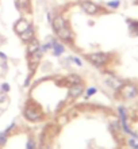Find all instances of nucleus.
<instances>
[{
	"instance_id": "f257e3e1",
	"label": "nucleus",
	"mask_w": 138,
	"mask_h": 149,
	"mask_svg": "<svg viewBox=\"0 0 138 149\" xmlns=\"http://www.w3.org/2000/svg\"><path fill=\"white\" fill-rule=\"evenodd\" d=\"M51 27L54 30L55 36L58 37V39L61 41H67V42H71L72 38H73V34H72L71 26L67 22V19L64 18L62 15H55L51 20Z\"/></svg>"
},
{
	"instance_id": "f03ea898",
	"label": "nucleus",
	"mask_w": 138,
	"mask_h": 149,
	"mask_svg": "<svg viewBox=\"0 0 138 149\" xmlns=\"http://www.w3.org/2000/svg\"><path fill=\"white\" fill-rule=\"evenodd\" d=\"M118 96L122 100H130L138 96V86L133 81L122 83L118 87Z\"/></svg>"
},
{
	"instance_id": "7ed1b4c3",
	"label": "nucleus",
	"mask_w": 138,
	"mask_h": 149,
	"mask_svg": "<svg viewBox=\"0 0 138 149\" xmlns=\"http://www.w3.org/2000/svg\"><path fill=\"white\" fill-rule=\"evenodd\" d=\"M23 117L28 122H40L44 119V111L35 103H28L23 110Z\"/></svg>"
},
{
	"instance_id": "20e7f679",
	"label": "nucleus",
	"mask_w": 138,
	"mask_h": 149,
	"mask_svg": "<svg viewBox=\"0 0 138 149\" xmlns=\"http://www.w3.org/2000/svg\"><path fill=\"white\" fill-rule=\"evenodd\" d=\"M88 63H91L95 67H103L111 61V54L103 53V52H96V53H88L84 56Z\"/></svg>"
},
{
	"instance_id": "39448f33",
	"label": "nucleus",
	"mask_w": 138,
	"mask_h": 149,
	"mask_svg": "<svg viewBox=\"0 0 138 149\" xmlns=\"http://www.w3.org/2000/svg\"><path fill=\"white\" fill-rule=\"evenodd\" d=\"M80 7H81V10H83L85 14H88V15H100V14H103V12L106 11L102 6L94 3L91 0H83V1L80 3Z\"/></svg>"
},
{
	"instance_id": "423d86ee",
	"label": "nucleus",
	"mask_w": 138,
	"mask_h": 149,
	"mask_svg": "<svg viewBox=\"0 0 138 149\" xmlns=\"http://www.w3.org/2000/svg\"><path fill=\"white\" fill-rule=\"evenodd\" d=\"M84 91H85V87H84L83 83H79V84H72L71 87H69V90H68V92H69V98L71 99H77L79 96H81V95L84 94Z\"/></svg>"
},
{
	"instance_id": "0eeeda50",
	"label": "nucleus",
	"mask_w": 138,
	"mask_h": 149,
	"mask_svg": "<svg viewBox=\"0 0 138 149\" xmlns=\"http://www.w3.org/2000/svg\"><path fill=\"white\" fill-rule=\"evenodd\" d=\"M30 26H31V24L28 23V22L24 19V18H20V19L18 20L15 24H14V30H15L16 34H19V36H20V34H22L23 31H26V30H27Z\"/></svg>"
},
{
	"instance_id": "6e6552de",
	"label": "nucleus",
	"mask_w": 138,
	"mask_h": 149,
	"mask_svg": "<svg viewBox=\"0 0 138 149\" xmlns=\"http://www.w3.org/2000/svg\"><path fill=\"white\" fill-rule=\"evenodd\" d=\"M19 37H20V39H22V42L28 43L30 41H33L34 38H37V37H35V30L33 29V26H30V27H28L26 31L22 33Z\"/></svg>"
},
{
	"instance_id": "1a4fd4ad",
	"label": "nucleus",
	"mask_w": 138,
	"mask_h": 149,
	"mask_svg": "<svg viewBox=\"0 0 138 149\" xmlns=\"http://www.w3.org/2000/svg\"><path fill=\"white\" fill-rule=\"evenodd\" d=\"M40 50H41V45L37 38H34L33 41H30V42L27 43V54L28 56L35 54L37 52H40Z\"/></svg>"
},
{
	"instance_id": "9d476101",
	"label": "nucleus",
	"mask_w": 138,
	"mask_h": 149,
	"mask_svg": "<svg viewBox=\"0 0 138 149\" xmlns=\"http://www.w3.org/2000/svg\"><path fill=\"white\" fill-rule=\"evenodd\" d=\"M16 8L22 12H30L31 10V0H16Z\"/></svg>"
},
{
	"instance_id": "9b49d317",
	"label": "nucleus",
	"mask_w": 138,
	"mask_h": 149,
	"mask_svg": "<svg viewBox=\"0 0 138 149\" xmlns=\"http://www.w3.org/2000/svg\"><path fill=\"white\" fill-rule=\"evenodd\" d=\"M51 49H53V53H54L55 56H60V54H62L64 53V50H65V49H64V46L62 45H61V43L60 42H57V41H51Z\"/></svg>"
},
{
	"instance_id": "f8f14e48",
	"label": "nucleus",
	"mask_w": 138,
	"mask_h": 149,
	"mask_svg": "<svg viewBox=\"0 0 138 149\" xmlns=\"http://www.w3.org/2000/svg\"><path fill=\"white\" fill-rule=\"evenodd\" d=\"M69 84H79V83H83V79L80 77L79 74H69V76H67V79H65Z\"/></svg>"
},
{
	"instance_id": "ddd939ff",
	"label": "nucleus",
	"mask_w": 138,
	"mask_h": 149,
	"mask_svg": "<svg viewBox=\"0 0 138 149\" xmlns=\"http://www.w3.org/2000/svg\"><path fill=\"white\" fill-rule=\"evenodd\" d=\"M129 24H130V30L133 31V30H135V34L138 36V22H135V20H129Z\"/></svg>"
},
{
	"instance_id": "4468645a",
	"label": "nucleus",
	"mask_w": 138,
	"mask_h": 149,
	"mask_svg": "<svg viewBox=\"0 0 138 149\" xmlns=\"http://www.w3.org/2000/svg\"><path fill=\"white\" fill-rule=\"evenodd\" d=\"M40 149H51V146L49 145V142L46 141V137H45V134H44V137H42V142H41V148Z\"/></svg>"
},
{
	"instance_id": "2eb2a0df",
	"label": "nucleus",
	"mask_w": 138,
	"mask_h": 149,
	"mask_svg": "<svg viewBox=\"0 0 138 149\" xmlns=\"http://www.w3.org/2000/svg\"><path fill=\"white\" fill-rule=\"evenodd\" d=\"M26 149H37V144L35 141L33 140V138H30L27 141V145H26Z\"/></svg>"
},
{
	"instance_id": "dca6fc26",
	"label": "nucleus",
	"mask_w": 138,
	"mask_h": 149,
	"mask_svg": "<svg viewBox=\"0 0 138 149\" xmlns=\"http://www.w3.org/2000/svg\"><path fill=\"white\" fill-rule=\"evenodd\" d=\"M119 4H121V1H119V0H112V1H110V3H107V7H110V8H118Z\"/></svg>"
},
{
	"instance_id": "f3484780",
	"label": "nucleus",
	"mask_w": 138,
	"mask_h": 149,
	"mask_svg": "<svg viewBox=\"0 0 138 149\" xmlns=\"http://www.w3.org/2000/svg\"><path fill=\"white\" fill-rule=\"evenodd\" d=\"M6 141H7V134H6V133H0V146L4 145V144H6Z\"/></svg>"
},
{
	"instance_id": "a211bd4d",
	"label": "nucleus",
	"mask_w": 138,
	"mask_h": 149,
	"mask_svg": "<svg viewBox=\"0 0 138 149\" xmlns=\"http://www.w3.org/2000/svg\"><path fill=\"white\" fill-rule=\"evenodd\" d=\"M96 91H98V90H96V88H89V90H87V92H88V96H91V95H94V94H96Z\"/></svg>"
},
{
	"instance_id": "6ab92c4d",
	"label": "nucleus",
	"mask_w": 138,
	"mask_h": 149,
	"mask_svg": "<svg viewBox=\"0 0 138 149\" xmlns=\"http://www.w3.org/2000/svg\"><path fill=\"white\" fill-rule=\"evenodd\" d=\"M72 60H73V61H75V63L77 64V65H79V67H81V65H83V63L80 61V58H79V57H73V58H72Z\"/></svg>"
},
{
	"instance_id": "aec40b11",
	"label": "nucleus",
	"mask_w": 138,
	"mask_h": 149,
	"mask_svg": "<svg viewBox=\"0 0 138 149\" xmlns=\"http://www.w3.org/2000/svg\"><path fill=\"white\" fill-rule=\"evenodd\" d=\"M1 90H4V91H10V86H8V84H3V86H1Z\"/></svg>"
}]
</instances>
